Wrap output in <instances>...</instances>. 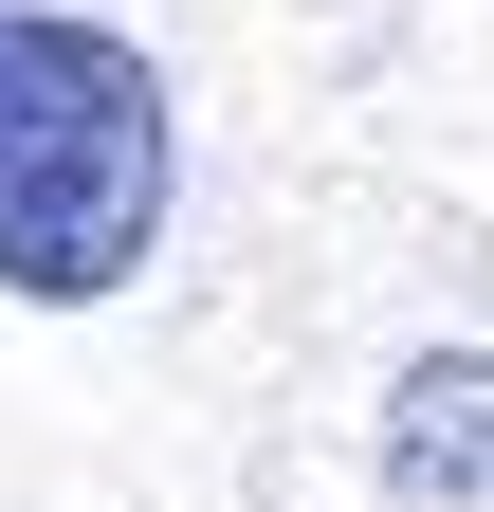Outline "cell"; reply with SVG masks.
<instances>
[{"label":"cell","mask_w":494,"mask_h":512,"mask_svg":"<svg viewBox=\"0 0 494 512\" xmlns=\"http://www.w3.org/2000/svg\"><path fill=\"white\" fill-rule=\"evenodd\" d=\"M385 494L403 512H494V348H421L385 384Z\"/></svg>","instance_id":"cell-2"},{"label":"cell","mask_w":494,"mask_h":512,"mask_svg":"<svg viewBox=\"0 0 494 512\" xmlns=\"http://www.w3.org/2000/svg\"><path fill=\"white\" fill-rule=\"evenodd\" d=\"M165 183H183V128L147 37L74 19V0H0V293L37 311L129 293L165 238Z\"/></svg>","instance_id":"cell-1"}]
</instances>
